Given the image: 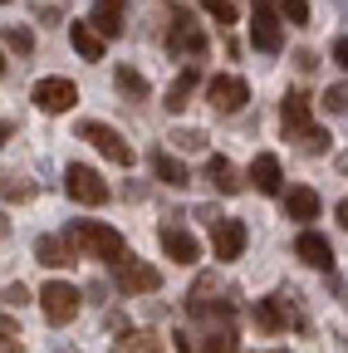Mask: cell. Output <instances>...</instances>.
<instances>
[{"instance_id":"21","label":"cell","mask_w":348,"mask_h":353,"mask_svg":"<svg viewBox=\"0 0 348 353\" xmlns=\"http://www.w3.org/2000/svg\"><path fill=\"white\" fill-rule=\"evenodd\" d=\"M34 260L50 265V270H64V265H74L69 241H59V236H39V241H34Z\"/></svg>"},{"instance_id":"22","label":"cell","mask_w":348,"mask_h":353,"mask_svg":"<svg viewBox=\"0 0 348 353\" xmlns=\"http://www.w3.org/2000/svg\"><path fill=\"white\" fill-rule=\"evenodd\" d=\"M152 167H157V182H167V187H187V182H192V176H187V162H177L172 152H157Z\"/></svg>"},{"instance_id":"10","label":"cell","mask_w":348,"mask_h":353,"mask_svg":"<svg viewBox=\"0 0 348 353\" xmlns=\"http://www.w3.org/2000/svg\"><path fill=\"white\" fill-rule=\"evenodd\" d=\"M30 99H34L39 113H69V108L79 103V88H74L69 79H39Z\"/></svg>"},{"instance_id":"33","label":"cell","mask_w":348,"mask_h":353,"mask_svg":"<svg viewBox=\"0 0 348 353\" xmlns=\"http://www.w3.org/2000/svg\"><path fill=\"white\" fill-rule=\"evenodd\" d=\"M334 216H338V226L348 231V201H338V211H334Z\"/></svg>"},{"instance_id":"17","label":"cell","mask_w":348,"mask_h":353,"mask_svg":"<svg viewBox=\"0 0 348 353\" xmlns=\"http://www.w3.org/2000/svg\"><path fill=\"white\" fill-rule=\"evenodd\" d=\"M123 10H127V0H94V30L103 34V39H118L123 34Z\"/></svg>"},{"instance_id":"32","label":"cell","mask_w":348,"mask_h":353,"mask_svg":"<svg viewBox=\"0 0 348 353\" xmlns=\"http://www.w3.org/2000/svg\"><path fill=\"white\" fill-rule=\"evenodd\" d=\"M334 59H338V64L348 69V39H334Z\"/></svg>"},{"instance_id":"14","label":"cell","mask_w":348,"mask_h":353,"mask_svg":"<svg viewBox=\"0 0 348 353\" xmlns=\"http://www.w3.org/2000/svg\"><path fill=\"white\" fill-rule=\"evenodd\" d=\"M69 44H74V54L89 59V64L103 59V34L94 30V20H74V25H69Z\"/></svg>"},{"instance_id":"30","label":"cell","mask_w":348,"mask_h":353,"mask_svg":"<svg viewBox=\"0 0 348 353\" xmlns=\"http://www.w3.org/2000/svg\"><path fill=\"white\" fill-rule=\"evenodd\" d=\"M206 10L221 20V25H236V6H231V0H206Z\"/></svg>"},{"instance_id":"37","label":"cell","mask_w":348,"mask_h":353,"mask_svg":"<svg viewBox=\"0 0 348 353\" xmlns=\"http://www.w3.org/2000/svg\"><path fill=\"white\" fill-rule=\"evenodd\" d=\"M0 6H10V0H0Z\"/></svg>"},{"instance_id":"16","label":"cell","mask_w":348,"mask_h":353,"mask_svg":"<svg viewBox=\"0 0 348 353\" xmlns=\"http://www.w3.org/2000/svg\"><path fill=\"white\" fill-rule=\"evenodd\" d=\"M255 324L265 329V334H280V329H289V299H285V294L255 299Z\"/></svg>"},{"instance_id":"4","label":"cell","mask_w":348,"mask_h":353,"mask_svg":"<svg viewBox=\"0 0 348 353\" xmlns=\"http://www.w3.org/2000/svg\"><path fill=\"white\" fill-rule=\"evenodd\" d=\"M79 138H83V143H94L113 167H133V148H127V138H123L118 128H108V123H94V118H89V123H79Z\"/></svg>"},{"instance_id":"19","label":"cell","mask_w":348,"mask_h":353,"mask_svg":"<svg viewBox=\"0 0 348 353\" xmlns=\"http://www.w3.org/2000/svg\"><path fill=\"white\" fill-rule=\"evenodd\" d=\"M319 206H324V201H319L314 187H289V196H285V216H289V221H314Z\"/></svg>"},{"instance_id":"28","label":"cell","mask_w":348,"mask_h":353,"mask_svg":"<svg viewBox=\"0 0 348 353\" xmlns=\"http://www.w3.org/2000/svg\"><path fill=\"white\" fill-rule=\"evenodd\" d=\"M324 108L329 113H348V83H334L329 94H324Z\"/></svg>"},{"instance_id":"18","label":"cell","mask_w":348,"mask_h":353,"mask_svg":"<svg viewBox=\"0 0 348 353\" xmlns=\"http://www.w3.org/2000/svg\"><path fill=\"white\" fill-rule=\"evenodd\" d=\"M206 182H211L216 192H221V196H236V192L245 187V182H240V172H236V167H231L221 152H216V157H206Z\"/></svg>"},{"instance_id":"27","label":"cell","mask_w":348,"mask_h":353,"mask_svg":"<svg viewBox=\"0 0 348 353\" xmlns=\"http://www.w3.org/2000/svg\"><path fill=\"white\" fill-rule=\"evenodd\" d=\"M280 10L289 25H309V0H280Z\"/></svg>"},{"instance_id":"23","label":"cell","mask_w":348,"mask_h":353,"mask_svg":"<svg viewBox=\"0 0 348 353\" xmlns=\"http://www.w3.org/2000/svg\"><path fill=\"white\" fill-rule=\"evenodd\" d=\"M113 83L123 88L127 99H147V79L138 74V69H127V64H118V74H113Z\"/></svg>"},{"instance_id":"20","label":"cell","mask_w":348,"mask_h":353,"mask_svg":"<svg viewBox=\"0 0 348 353\" xmlns=\"http://www.w3.org/2000/svg\"><path fill=\"white\" fill-rule=\"evenodd\" d=\"M196 88H201V69H192V64H187L177 79H172V88H167V108H172V113H182V108H187V99L196 94Z\"/></svg>"},{"instance_id":"2","label":"cell","mask_w":348,"mask_h":353,"mask_svg":"<svg viewBox=\"0 0 348 353\" xmlns=\"http://www.w3.org/2000/svg\"><path fill=\"white\" fill-rule=\"evenodd\" d=\"M280 123H285V138H289V143H304L309 152H324V148H329L324 128H314V118H309V99H304V94H285Z\"/></svg>"},{"instance_id":"25","label":"cell","mask_w":348,"mask_h":353,"mask_svg":"<svg viewBox=\"0 0 348 353\" xmlns=\"http://www.w3.org/2000/svg\"><path fill=\"white\" fill-rule=\"evenodd\" d=\"M196 353H236V334L231 329H216V334H206L201 339V348Z\"/></svg>"},{"instance_id":"35","label":"cell","mask_w":348,"mask_h":353,"mask_svg":"<svg viewBox=\"0 0 348 353\" xmlns=\"http://www.w3.org/2000/svg\"><path fill=\"white\" fill-rule=\"evenodd\" d=\"M0 79H6V54H0Z\"/></svg>"},{"instance_id":"9","label":"cell","mask_w":348,"mask_h":353,"mask_svg":"<svg viewBox=\"0 0 348 353\" xmlns=\"http://www.w3.org/2000/svg\"><path fill=\"white\" fill-rule=\"evenodd\" d=\"M113 285L123 290V294H152V290H162V270H152V265H143L138 255L133 260H118L113 265Z\"/></svg>"},{"instance_id":"13","label":"cell","mask_w":348,"mask_h":353,"mask_svg":"<svg viewBox=\"0 0 348 353\" xmlns=\"http://www.w3.org/2000/svg\"><path fill=\"white\" fill-rule=\"evenodd\" d=\"M250 187H255L260 196H280L285 172H280V157H275V152H260V157L250 162Z\"/></svg>"},{"instance_id":"29","label":"cell","mask_w":348,"mask_h":353,"mask_svg":"<svg viewBox=\"0 0 348 353\" xmlns=\"http://www.w3.org/2000/svg\"><path fill=\"white\" fill-rule=\"evenodd\" d=\"M0 196H6V201H30V187L15 182V176H6V182H0Z\"/></svg>"},{"instance_id":"7","label":"cell","mask_w":348,"mask_h":353,"mask_svg":"<svg viewBox=\"0 0 348 353\" xmlns=\"http://www.w3.org/2000/svg\"><path fill=\"white\" fill-rule=\"evenodd\" d=\"M206 103H211L216 113H240V108L250 103V83L236 79V74H211V83H206Z\"/></svg>"},{"instance_id":"24","label":"cell","mask_w":348,"mask_h":353,"mask_svg":"<svg viewBox=\"0 0 348 353\" xmlns=\"http://www.w3.org/2000/svg\"><path fill=\"white\" fill-rule=\"evenodd\" d=\"M118 348H123V353H162V339L147 334V329H138V334H123Z\"/></svg>"},{"instance_id":"12","label":"cell","mask_w":348,"mask_h":353,"mask_svg":"<svg viewBox=\"0 0 348 353\" xmlns=\"http://www.w3.org/2000/svg\"><path fill=\"white\" fill-rule=\"evenodd\" d=\"M167 50H177V54H201L206 50V30L192 20V15H177L167 30Z\"/></svg>"},{"instance_id":"3","label":"cell","mask_w":348,"mask_h":353,"mask_svg":"<svg viewBox=\"0 0 348 353\" xmlns=\"http://www.w3.org/2000/svg\"><path fill=\"white\" fill-rule=\"evenodd\" d=\"M250 44L260 54H280L285 50V30H280L275 0H250Z\"/></svg>"},{"instance_id":"5","label":"cell","mask_w":348,"mask_h":353,"mask_svg":"<svg viewBox=\"0 0 348 353\" xmlns=\"http://www.w3.org/2000/svg\"><path fill=\"white\" fill-rule=\"evenodd\" d=\"M64 192H69L79 206H103V201H108V182H103L94 167H83V162H69V167H64Z\"/></svg>"},{"instance_id":"31","label":"cell","mask_w":348,"mask_h":353,"mask_svg":"<svg viewBox=\"0 0 348 353\" xmlns=\"http://www.w3.org/2000/svg\"><path fill=\"white\" fill-rule=\"evenodd\" d=\"M25 299H30V294H25V285H10V290H6V304H15V309H20Z\"/></svg>"},{"instance_id":"34","label":"cell","mask_w":348,"mask_h":353,"mask_svg":"<svg viewBox=\"0 0 348 353\" xmlns=\"http://www.w3.org/2000/svg\"><path fill=\"white\" fill-rule=\"evenodd\" d=\"M10 132H15V128H10V123H0V143H6V138H10Z\"/></svg>"},{"instance_id":"11","label":"cell","mask_w":348,"mask_h":353,"mask_svg":"<svg viewBox=\"0 0 348 353\" xmlns=\"http://www.w3.org/2000/svg\"><path fill=\"white\" fill-rule=\"evenodd\" d=\"M157 245L167 250V260H177V265H196V260H201L196 236L182 231V226H162V231H157Z\"/></svg>"},{"instance_id":"8","label":"cell","mask_w":348,"mask_h":353,"mask_svg":"<svg viewBox=\"0 0 348 353\" xmlns=\"http://www.w3.org/2000/svg\"><path fill=\"white\" fill-rule=\"evenodd\" d=\"M250 231H245V221L236 216H211V255L216 260H240Z\"/></svg>"},{"instance_id":"36","label":"cell","mask_w":348,"mask_h":353,"mask_svg":"<svg viewBox=\"0 0 348 353\" xmlns=\"http://www.w3.org/2000/svg\"><path fill=\"white\" fill-rule=\"evenodd\" d=\"M0 236H6V216H0Z\"/></svg>"},{"instance_id":"6","label":"cell","mask_w":348,"mask_h":353,"mask_svg":"<svg viewBox=\"0 0 348 353\" xmlns=\"http://www.w3.org/2000/svg\"><path fill=\"white\" fill-rule=\"evenodd\" d=\"M79 304H83V294L74 285H64V280H50L45 290H39V309H45L50 324H74L79 319Z\"/></svg>"},{"instance_id":"26","label":"cell","mask_w":348,"mask_h":353,"mask_svg":"<svg viewBox=\"0 0 348 353\" xmlns=\"http://www.w3.org/2000/svg\"><path fill=\"white\" fill-rule=\"evenodd\" d=\"M6 44H10L15 54H30V50H34V34H30V30H20V25H10V30H6Z\"/></svg>"},{"instance_id":"1","label":"cell","mask_w":348,"mask_h":353,"mask_svg":"<svg viewBox=\"0 0 348 353\" xmlns=\"http://www.w3.org/2000/svg\"><path fill=\"white\" fill-rule=\"evenodd\" d=\"M69 241H74L83 255H89V260H103V265H118V260L127 255L123 231L103 226V221H74V226H69Z\"/></svg>"},{"instance_id":"15","label":"cell","mask_w":348,"mask_h":353,"mask_svg":"<svg viewBox=\"0 0 348 353\" xmlns=\"http://www.w3.org/2000/svg\"><path fill=\"white\" fill-rule=\"evenodd\" d=\"M294 255H299L304 265H314V270H334V245H329L319 231H304V236L294 241Z\"/></svg>"}]
</instances>
